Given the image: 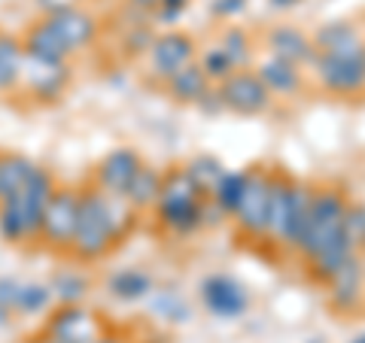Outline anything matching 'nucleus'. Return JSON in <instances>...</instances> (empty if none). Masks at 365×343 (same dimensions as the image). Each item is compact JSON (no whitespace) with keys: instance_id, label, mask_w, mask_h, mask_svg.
I'll list each match as a JSON object with an SVG mask.
<instances>
[{"instance_id":"f257e3e1","label":"nucleus","mask_w":365,"mask_h":343,"mask_svg":"<svg viewBox=\"0 0 365 343\" xmlns=\"http://www.w3.org/2000/svg\"><path fill=\"white\" fill-rule=\"evenodd\" d=\"M137 222V210L122 194H110L95 182L79 191V216L71 240V255L79 261L104 258L116 243L131 234Z\"/></svg>"},{"instance_id":"f03ea898","label":"nucleus","mask_w":365,"mask_h":343,"mask_svg":"<svg viewBox=\"0 0 365 343\" xmlns=\"http://www.w3.org/2000/svg\"><path fill=\"white\" fill-rule=\"evenodd\" d=\"M210 194L198 189V182L189 176L186 167H174L162 176V191L155 201V219L162 231L174 237H189L207 225Z\"/></svg>"},{"instance_id":"7ed1b4c3","label":"nucleus","mask_w":365,"mask_h":343,"mask_svg":"<svg viewBox=\"0 0 365 343\" xmlns=\"http://www.w3.org/2000/svg\"><path fill=\"white\" fill-rule=\"evenodd\" d=\"M314 186L295 179L289 174L274 170V189H271V213H268V234L265 243L277 249H299V240L304 234L307 213H311Z\"/></svg>"},{"instance_id":"20e7f679","label":"nucleus","mask_w":365,"mask_h":343,"mask_svg":"<svg viewBox=\"0 0 365 343\" xmlns=\"http://www.w3.org/2000/svg\"><path fill=\"white\" fill-rule=\"evenodd\" d=\"M55 179L49 176V170L37 167V174L31 176V182L21 189L13 201L0 204V234L9 243H34L40 240V225H43V213L46 204L55 194Z\"/></svg>"},{"instance_id":"39448f33","label":"nucleus","mask_w":365,"mask_h":343,"mask_svg":"<svg viewBox=\"0 0 365 343\" xmlns=\"http://www.w3.org/2000/svg\"><path fill=\"white\" fill-rule=\"evenodd\" d=\"M347 204L350 198L335 186H323L314 189V201H311V213H307V225L304 234L299 240V253L304 258V265L311 261L319 249H326L332 240L341 234H347Z\"/></svg>"},{"instance_id":"423d86ee","label":"nucleus","mask_w":365,"mask_h":343,"mask_svg":"<svg viewBox=\"0 0 365 343\" xmlns=\"http://www.w3.org/2000/svg\"><path fill=\"white\" fill-rule=\"evenodd\" d=\"M271 189H274V170L253 167L247 170V189L244 198L235 210V228L237 234L253 240V243H265L268 234V213H271Z\"/></svg>"},{"instance_id":"0eeeda50","label":"nucleus","mask_w":365,"mask_h":343,"mask_svg":"<svg viewBox=\"0 0 365 343\" xmlns=\"http://www.w3.org/2000/svg\"><path fill=\"white\" fill-rule=\"evenodd\" d=\"M314 73L319 85L332 95L350 97L365 88V43L353 49H335V52H317Z\"/></svg>"},{"instance_id":"6e6552de","label":"nucleus","mask_w":365,"mask_h":343,"mask_svg":"<svg viewBox=\"0 0 365 343\" xmlns=\"http://www.w3.org/2000/svg\"><path fill=\"white\" fill-rule=\"evenodd\" d=\"M79 216V191L71 186L55 189V194L46 204L43 225H40V243L49 246L52 253H71V240L76 231Z\"/></svg>"},{"instance_id":"1a4fd4ad","label":"nucleus","mask_w":365,"mask_h":343,"mask_svg":"<svg viewBox=\"0 0 365 343\" xmlns=\"http://www.w3.org/2000/svg\"><path fill=\"white\" fill-rule=\"evenodd\" d=\"M43 334H49L55 343H98L107 334V325L86 304H61L46 322Z\"/></svg>"},{"instance_id":"9d476101","label":"nucleus","mask_w":365,"mask_h":343,"mask_svg":"<svg viewBox=\"0 0 365 343\" xmlns=\"http://www.w3.org/2000/svg\"><path fill=\"white\" fill-rule=\"evenodd\" d=\"M216 88H220L222 107L237 112V116H259V112H265L274 104L271 91L256 76V70H237Z\"/></svg>"},{"instance_id":"9b49d317","label":"nucleus","mask_w":365,"mask_h":343,"mask_svg":"<svg viewBox=\"0 0 365 343\" xmlns=\"http://www.w3.org/2000/svg\"><path fill=\"white\" fill-rule=\"evenodd\" d=\"M146 58H150L153 76L168 83V79L174 73H180L182 67L198 61V49H195V40H192L189 33L168 31V33H158L153 40V46L146 49Z\"/></svg>"},{"instance_id":"f8f14e48","label":"nucleus","mask_w":365,"mask_h":343,"mask_svg":"<svg viewBox=\"0 0 365 343\" xmlns=\"http://www.w3.org/2000/svg\"><path fill=\"white\" fill-rule=\"evenodd\" d=\"M323 285L329 292V307H332L335 313H341V316L359 313V307L365 301V273H362L359 253L353 255L344 268H338Z\"/></svg>"},{"instance_id":"ddd939ff","label":"nucleus","mask_w":365,"mask_h":343,"mask_svg":"<svg viewBox=\"0 0 365 343\" xmlns=\"http://www.w3.org/2000/svg\"><path fill=\"white\" fill-rule=\"evenodd\" d=\"M201 301L213 316H222V319L241 316L247 310V304H250L244 285L237 280H232V277H222V273L207 277L201 283Z\"/></svg>"},{"instance_id":"4468645a","label":"nucleus","mask_w":365,"mask_h":343,"mask_svg":"<svg viewBox=\"0 0 365 343\" xmlns=\"http://www.w3.org/2000/svg\"><path fill=\"white\" fill-rule=\"evenodd\" d=\"M140 167H143V158L134 149H113L110 155L101 158V164L95 170V186L125 198V191H128Z\"/></svg>"},{"instance_id":"2eb2a0df","label":"nucleus","mask_w":365,"mask_h":343,"mask_svg":"<svg viewBox=\"0 0 365 343\" xmlns=\"http://www.w3.org/2000/svg\"><path fill=\"white\" fill-rule=\"evenodd\" d=\"M265 46H268V55L280 61H289L295 67L302 64H311L314 67V58H317V46H314V37H307L299 28L292 25H277L265 33Z\"/></svg>"},{"instance_id":"dca6fc26","label":"nucleus","mask_w":365,"mask_h":343,"mask_svg":"<svg viewBox=\"0 0 365 343\" xmlns=\"http://www.w3.org/2000/svg\"><path fill=\"white\" fill-rule=\"evenodd\" d=\"M46 21H49L52 31L64 40V46L71 52L86 49V46L95 40V33H98L95 19H91L88 13H83V9H76V6H67V4L64 6H55L52 13L46 16Z\"/></svg>"},{"instance_id":"f3484780","label":"nucleus","mask_w":365,"mask_h":343,"mask_svg":"<svg viewBox=\"0 0 365 343\" xmlns=\"http://www.w3.org/2000/svg\"><path fill=\"white\" fill-rule=\"evenodd\" d=\"M21 46H25V55L34 61H43V64H67L71 58V49L64 46V40L58 33L52 31L49 21H37V25H31V31L21 37Z\"/></svg>"},{"instance_id":"a211bd4d","label":"nucleus","mask_w":365,"mask_h":343,"mask_svg":"<svg viewBox=\"0 0 365 343\" xmlns=\"http://www.w3.org/2000/svg\"><path fill=\"white\" fill-rule=\"evenodd\" d=\"M256 76L265 83L271 97H292V95H299L304 85L302 67L280 61V58H274V55H265V58L256 64Z\"/></svg>"},{"instance_id":"6ab92c4d","label":"nucleus","mask_w":365,"mask_h":343,"mask_svg":"<svg viewBox=\"0 0 365 343\" xmlns=\"http://www.w3.org/2000/svg\"><path fill=\"white\" fill-rule=\"evenodd\" d=\"M21 83L31 88V95H37V100H55L67 85V64H43L28 58Z\"/></svg>"},{"instance_id":"aec40b11","label":"nucleus","mask_w":365,"mask_h":343,"mask_svg":"<svg viewBox=\"0 0 365 343\" xmlns=\"http://www.w3.org/2000/svg\"><path fill=\"white\" fill-rule=\"evenodd\" d=\"M34 174H37V164L31 158L16 152H0V204L13 201L31 182Z\"/></svg>"},{"instance_id":"412c9836","label":"nucleus","mask_w":365,"mask_h":343,"mask_svg":"<svg viewBox=\"0 0 365 343\" xmlns=\"http://www.w3.org/2000/svg\"><path fill=\"white\" fill-rule=\"evenodd\" d=\"M210 79H207V73L198 67V61L195 64H189V67H182L180 73H174L165 83V91L170 97L177 100V104H198V100L207 95L210 91Z\"/></svg>"},{"instance_id":"4be33fe9","label":"nucleus","mask_w":365,"mask_h":343,"mask_svg":"<svg viewBox=\"0 0 365 343\" xmlns=\"http://www.w3.org/2000/svg\"><path fill=\"white\" fill-rule=\"evenodd\" d=\"M25 46L19 37L0 31V91H13L21 85V73H25Z\"/></svg>"},{"instance_id":"5701e85b","label":"nucleus","mask_w":365,"mask_h":343,"mask_svg":"<svg viewBox=\"0 0 365 343\" xmlns=\"http://www.w3.org/2000/svg\"><path fill=\"white\" fill-rule=\"evenodd\" d=\"M162 176H165L162 170L143 164L140 170H137V176L128 186V191H125V201H128L137 213H140V210H153L155 201H158V191H162Z\"/></svg>"},{"instance_id":"b1692460","label":"nucleus","mask_w":365,"mask_h":343,"mask_svg":"<svg viewBox=\"0 0 365 343\" xmlns=\"http://www.w3.org/2000/svg\"><path fill=\"white\" fill-rule=\"evenodd\" d=\"M107 289L116 301H140L150 295L153 280H150V273L140 268H122L107 280Z\"/></svg>"},{"instance_id":"393cba45","label":"nucleus","mask_w":365,"mask_h":343,"mask_svg":"<svg viewBox=\"0 0 365 343\" xmlns=\"http://www.w3.org/2000/svg\"><path fill=\"white\" fill-rule=\"evenodd\" d=\"M247 189V170H225L222 179L216 182V189L210 191V204L220 216H235L237 204L244 198Z\"/></svg>"},{"instance_id":"a878e982","label":"nucleus","mask_w":365,"mask_h":343,"mask_svg":"<svg viewBox=\"0 0 365 343\" xmlns=\"http://www.w3.org/2000/svg\"><path fill=\"white\" fill-rule=\"evenodd\" d=\"M317 52H335V49H353V46H362L359 31L347 25V21H332V25H323L314 37Z\"/></svg>"},{"instance_id":"bb28decb","label":"nucleus","mask_w":365,"mask_h":343,"mask_svg":"<svg viewBox=\"0 0 365 343\" xmlns=\"http://www.w3.org/2000/svg\"><path fill=\"white\" fill-rule=\"evenodd\" d=\"M198 67L207 73V79H210V83H216V85L225 83L232 73H237L235 61L228 58V52L222 49L220 43L210 46V49H204V52H198Z\"/></svg>"},{"instance_id":"cd10ccee","label":"nucleus","mask_w":365,"mask_h":343,"mask_svg":"<svg viewBox=\"0 0 365 343\" xmlns=\"http://www.w3.org/2000/svg\"><path fill=\"white\" fill-rule=\"evenodd\" d=\"M220 46L228 52V58L235 61L237 70H247V64L253 61V37L241 28H225L220 37Z\"/></svg>"},{"instance_id":"c85d7f7f","label":"nucleus","mask_w":365,"mask_h":343,"mask_svg":"<svg viewBox=\"0 0 365 343\" xmlns=\"http://www.w3.org/2000/svg\"><path fill=\"white\" fill-rule=\"evenodd\" d=\"M186 170H189V176L198 182V189H201L204 194H210V191L216 189V182H220L222 174H225V167L216 162V158H207V155H201V158H195L192 164H186Z\"/></svg>"},{"instance_id":"c756f323","label":"nucleus","mask_w":365,"mask_h":343,"mask_svg":"<svg viewBox=\"0 0 365 343\" xmlns=\"http://www.w3.org/2000/svg\"><path fill=\"white\" fill-rule=\"evenodd\" d=\"M49 292L61 304H83L86 301V292H88V283L79 277V273H58Z\"/></svg>"},{"instance_id":"7c9ffc66","label":"nucleus","mask_w":365,"mask_h":343,"mask_svg":"<svg viewBox=\"0 0 365 343\" xmlns=\"http://www.w3.org/2000/svg\"><path fill=\"white\" fill-rule=\"evenodd\" d=\"M52 301V292L46 285H21L19 292V313H40Z\"/></svg>"},{"instance_id":"2f4dec72","label":"nucleus","mask_w":365,"mask_h":343,"mask_svg":"<svg viewBox=\"0 0 365 343\" xmlns=\"http://www.w3.org/2000/svg\"><path fill=\"white\" fill-rule=\"evenodd\" d=\"M347 234L353 237V243L362 246L365 243V204H356L350 201L347 204Z\"/></svg>"},{"instance_id":"473e14b6","label":"nucleus","mask_w":365,"mask_h":343,"mask_svg":"<svg viewBox=\"0 0 365 343\" xmlns=\"http://www.w3.org/2000/svg\"><path fill=\"white\" fill-rule=\"evenodd\" d=\"M19 292H21V283L16 280H0V316H9L13 310H19Z\"/></svg>"},{"instance_id":"72a5a7b5","label":"nucleus","mask_w":365,"mask_h":343,"mask_svg":"<svg viewBox=\"0 0 365 343\" xmlns=\"http://www.w3.org/2000/svg\"><path fill=\"white\" fill-rule=\"evenodd\" d=\"M162 4H165V0H128V6L134 9V13H140V16H146V19H153Z\"/></svg>"},{"instance_id":"f704fd0d","label":"nucleus","mask_w":365,"mask_h":343,"mask_svg":"<svg viewBox=\"0 0 365 343\" xmlns=\"http://www.w3.org/2000/svg\"><path fill=\"white\" fill-rule=\"evenodd\" d=\"M241 6H244V0H216L213 13L216 16H228V13H237Z\"/></svg>"},{"instance_id":"c9c22d12","label":"nucleus","mask_w":365,"mask_h":343,"mask_svg":"<svg viewBox=\"0 0 365 343\" xmlns=\"http://www.w3.org/2000/svg\"><path fill=\"white\" fill-rule=\"evenodd\" d=\"M98 343H128V340H122V337H116V334H110V331H107V334L101 337Z\"/></svg>"},{"instance_id":"e433bc0d","label":"nucleus","mask_w":365,"mask_h":343,"mask_svg":"<svg viewBox=\"0 0 365 343\" xmlns=\"http://www.w3.org/2000/svg\"><path fill=\"white\" fill-rule=\"evenodd\" d=\"M271 4L277 6V9H287V6H295V4H299V0H271Z\"/></svg>"},{"instance_id":"4c0bfd02","label":"nucleus","mask_w":365,"mask_h":343,"mask_svg":"<svg viewBox=\"0 0 365 343\" xmlns=\"http://www.w3.org/2000/svg\"><path fill=\"white\" fill-rule=\"evenodd\" d=\"M25 343H55L49 334H40V337H31V340H25Z\"/></svg>"},{"instance_id":"58836bf2","label":"nucleus","mask_w":365,"mask_h":343,"mask_svg":"<svg viewBox=\"0 0 365 343\" xmlns=\"http://www.w3.org/2000/svg\"><path fill=\"white\" fill-rule=\"evenodd\" d=\"M359 261H362V273H365V243L359 246Z\"/></svg>"},{"instance_id":"ea45409f","label":"nucleus","mask_w":365,"mask_h":343,"mask_svg":"<svg viewBox=\"0 0 365 343\" xmlns=\"http://www.w3.org/2000/svg\"><path fill=\"white\" fill-rule=\"evenodd\" d=\"M350 343H365V334H359V337H353Z\"/></svg>"}]
</instances>
